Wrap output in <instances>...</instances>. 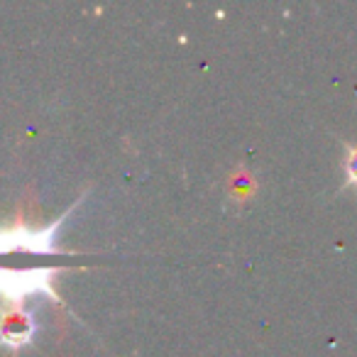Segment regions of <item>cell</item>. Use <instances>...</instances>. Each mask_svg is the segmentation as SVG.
Returning a JSON list of instances; mask_svg holds the SVG:
<instances>
[{
  "label": "cell",
  "instance_id": "obj_1",
  "mask_svg": "<svg viewBox=\"0 0 357 357\" xmlns=\"http://www.w3.org/2000/svg\"><path fill=\"white\" fill-rule=\"evenodd\" d=\"M35 333V323L25 311H6L0 318V342L10 347H20Z\"/></svg>",
  "mask_w": 357,
  "mask_h": 357
},
{
  "label": "cell",
  "instance_id": "obj_2",
  "mask_svg": "<svg viewBox=\"0 0 357 357\" xmlns=\"http://www.w3.org/2000/svg\"><path fill=\"white\" fill-rule=\"evenodd\" d=\"M228 191L233 201H248L255 196V176L248 169H238L235 174H230L228 178Z\"/></svg>",
  "mask_w": 357,
  "mask_h": 357
},
{
  "label": "cell",
  "instance_id": "obj_3",
  "mask_svg": "<svg viewBox=\"0 0 357 357\" xmlns=\"http://www.w3.org/2000/svg\"><path fill=\"white\" fill-rule=\"evenodd\" d=\"M345 186H352L357 189V144H352L347 149V157H345Z\"/></svg>",
  "mask_w": 357,
  "mask_h": 357
}]
</instances>
